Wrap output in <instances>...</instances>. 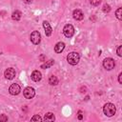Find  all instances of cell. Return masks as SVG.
Here are the masks:
<instances>
[{
	"instance_id": "cell-13",
	"label": "cell",
	"mask_w": 122,
	"mask_h": 122,
	"mask_svg": "<svg viewBox=\"0 0 122 122\" xmlns=\"http://www.w3.org/2000/svg\"><path fill=\"white\" fill-rule=\"evenodd\" d=\"M21 11H19V10H15V11H13L12 12V14H11V18L13 19V20H15V21H18V20H20V18H21Z\"/></svg>"
},
{
	"instance_id": "cell-1",
	"label": "cell",
	"mask_w": 122,
	"mask_h": 122,
	"mask_svg": "<svg viewBox=\"0 0 122 122\" xmlns=\"http://www.w3.org/2000/svg\"><path fill=\"white\" fill-rule=\"evenodd\" d=\"M103 112H104V114L107 115V116H112L115 112H116V108L114 106V104L112 103H107L104 105L103 107Z\"/></svg>"
},
{
	"instance_id": "cell-14",
	"label": "cell",
	"mask_w": 122,
	"mask_h": 122,
	"mask_svg": "<svg viewBox=\"0 0 122 122\" xmlns=\"http://www.w3.org/2000/svg\"><path fill=\"white\" fill-rule=\"evenodd\" d=\"M54 119H55V117H54V114L52 112H48L44 116L45 121H54Z\"/></svg>"
},
{
	"instance_id": "cell-19",
	"label": "cell",
	"mask_w": 122,
	"mask_h": 122,
	"mask_svg": "<svg viewBox=\"0 0 122 122\" xmlns=\"http://www.w3.org/2000/svg\"><path fill=\"white\" fill-rule=\"evenodd\" d=\"M30 120H31V121H42V118L40 117V115L35 114V115H33V116L31 117Z\"/></svg>"
},
{
	"instance_id": "cell-7",
	"label": "cell",
	"mask_w": 122,
	"mask_h": 122,
	"mask_svg": "<svg viewBox=\"0 0 122 122\" xmlns=\"http://www.w3.org/2000/svg\"><path fill=\"white\" fill-rule=\"evenodd\" d=\"M9 92H10V93L11 95H17V94H19V92H21L20 86H19L18 84H16V83H13V84H11V85L10 86Z\"/></svg>"
},
{
	"instance_id": "cell-11",
	"label": "cell",
	"mask_w": 122,
	"mask_h": 122,
	"mask_svg": "<svg viewBox=\"0 0 122 122\" xmlns=\"http://www.w3.org/2000/svg\"><path fill=\"white\" fill-rule=\"evenodd\" d=\"M72 16L75 20H82L84 18V14L80 10H74L72 12Z\"/></svg>"
},
{
	"instance_id": "cell-3",
	"label": "cell",
	"mask_w": 122,
	"mask_h": 122,
	"mask_svg": "<svg viewBox=\"0 0 122 122\" xmlns=\"http://www.w3.org/2000/svg\"><path fill=\"white\" fill-rule=\"evenodd\" d=\"M63 33H64V35H65L66 37L71 38V37L73 35V33H74V29H73L72 25H71V24L65 25V27H64V29H63Z\"/></svg>"
},
{
	"instance_id": "cell-8",
	"label": "cell",
	"mask_w": 122,
	"mask_h": 122,
	"mask_svg": "<svg viewBox=\"0 0 122 122\" xmlns=\"http://www.w3.org/2000/svg\"><path fill=\"white\" fill-rule=\"evenodd\" d=\"M4 75H5V77H6L7 79L11 80V79H13L14 76H15V70L12 69V68H9V69H7V70L5 71Z\"/></svg>"
},
{
	"instance_id": "cell-18",
	"label": "cell",
	"mask_w": 122,
	"mask_h": 122,
	"mask_svg": "<svg viewBox=\"0 0 122 122\" xmlns=\"http://www.w3.org/2000/svg\"><path fill=\"white\" fill-rule=\"evenodd\" d=\"M102 10H103L104 12H109V11L111 10V7H110V5H108V4H105V5L103 6V9H102Z\"/></svg>"
},
{
	"instance_id": "cell-15",
	"label": "cell",
	"mask_w": 122,
	"mask_h": 122,
	"mask_svg": "<svg viewBox=\"0 0 122 122\" xmlns=\"http://www.w3.org/2000/svg\"><path fill=\"white\" fill-rule=\"evenodd\" d=\"M53 64H54V60L51 59V60H49V61L45 62L44 64H42V65H41V68H42V69H48V68L51 67Z\"/></svg>"
},
{
	"instance_id": "cell-17",
	"label": "cell",
	"mask_w": 122,
	"mask_h": 122,
	"mask_svg": "<svg viewBox=\"0 0 122 122\" xmlns=\"http://www.w3.org/2000/svg\"><path fill=\"white\" fill-rule=\"evenodd\" d=\"M115 15L119 20H122V8H118L115 11Z\"/></svg>"
},
{
	"instance_id": "cell-20",
	"label": "cell",
	"mask_w": 122,
	"mask_h": 122,
	"mask_svg": "<svg viewBox=\"0 0 122 122\" xmlns=\"http://www.w3.org/2000/svg\"><path fill=\"white\" fill-rule=\"evenodd\" d=\"M90 2H91V4L92 5V6H98L100 3H101V0H90Z\"/></svg>"
},
{
	"instance_id": "cell-16",
	"label": "cell",
	"mask_w": 122,
	"mask_h": 122,
	"mask_svg": "<svg viewBox=\"0 0 122 122\" xmlns=\"http://www.w3.org/2000/svg\"><path fill=\"white\" fill-rule=\"evenodd\" d=\"M49 83H50L51 85H57V84H58V79H57V77H56L55 75L50 76V78H49Z\"/></svg>"
},
{
	"instance_id": "cell-6",
	"label": "cell",
	"mask_w": 122,
	"mask_h": 122,
	"mask_svg": "<svg viewBox=\"0 0 122 122\" xmlns=\"http://www.w3.org/2000/svg\"><path fill=\"white\" fill-rule=\"evenodd\" d=\"M23 93H24V96L27 99H31L35 95V91H34V89L32 87H27L23 91Z\"/></svg>"
},
{
	"instance_id": "cell-24",
	"label": "cell",
	"mask_w": 122,
	"mask_h": 122,
	"mask_svg": "<svg viewBox=\"0 0 122 122\" xmlns=\"http://www.w3.org/2000/svg\"><path fill=\"white\" fill-rule=\"evenodd\" d=\"M82 118H83L82 112H81V111H79V112H78V119H79V120H82Z\"/></svg>"
},
{
	"instance_id": "cell-2",
	"label": "cell",
	"mask_w": 122,
	"mask_h": 122,
	"mask_svg": "<svg viewBox=\"0 0 122 122\" xmlns=\"http://www.w3.org/2000/svg\"><path fill=\"white\" fill-rule=\"evenodd\" d=\"M79 59H80V56H79V54H78L77 52H75V51L70 52V53L68 54V56H67V61L69 62V64H71V65H72V66L76 65V64L79 62Z\"/></svg>"
},
{
	"instance_id": "cell-5",
	"label": "cell",
	"mask_w": 122,
	"mask_h": 122,
	"mask_svg": "<svg viewBox=\"0 0 122 122\" xmlns=\"http://www.w3.org/2000/svg\"><path fill=\"white\" fill-rule=\"evenodd\" d=\"M114 65H115V63H114V60L112 59V58H106L104 61H103V67L107 70V71H111V70H112L113 68H114Z\"/></svg>"
},
{
	"instance_id": "cell-10",
	"label": "cell",
	"mask_w": 122,
	"mask_h": 122,
	"mask_svg": "<svg viewBox=\"0 0 122 122\" xmlns=\"http://www.w3.org/2000/svg\"><path fill=\"white\" fill-rule=\"evenodd\" d=\"M30 77H31V79H32L33 81L38 82V81L41 80V78H42V74H41V72H40L39 71H33L32 73H31V75H30Z\"/></svg>"
},
{
	"instance_id": "cell-23",
	"label": "cell",
	"mask_w": 122,
	"mask_h": 122,
	"mask_svg": "<svg viewBox=\"0 0 122 122\" xmlns=\"http://www.w3.org/2000/svg\"><path fill=\"white\" fill-rule=\"evenodd\" d=\"M118 82H119L120 84H122V73H121V72H120L119 75H118Z\"/></svg>"
},
{
	"instance_id": "cell-12",
	"label": "cell",
	"mask_w": 122,
	"mask_h": 122,
	"mask_svg": "<svg viewBox=\"0 0 122 122\" xmlns=\"http://www.w3.org/2000/svg\"><path fill=\"white\" fill-rule=\"evenodd\" d=\"M64 49H65V43H64V42H58V43L54 46V51H55L56 53L62 52Z\"/></svg>"
},
{
	"instance_id": "cell-25",
	"label": "cell",
	"mask_w": 122,
	"mask_h": 122,
	"mask_svg": "<svg viewBox=\"0 0 122 122\" xmlns=\"http://www.w3.org/2000/svg\"><path fill=\"white\" fill-rule=\"evenodd\" d=\"M24 2H25L26 4H30V3L31 2V0H24Z\"/></svg>"
},
{
	"instance_id": "cell-22",
	"label": "cell",
	"mask_w": 122,
	"mask_h": 122,
	"mask_svg": "<svg viewBox=\"0 0 122 122\" xmlns=\"http://www.w3.org/2000/svg\"><path fill=\"white\" fill-rule=\"evenodd\" d=\"M8 120V116H6L5 114L0 115V121H7Z\"/></svg>"
},
{
	"instance_id": "cell-9",
	"label": "cell",
	"mask_w": 122,
	"mask_h": 122,
	"mask_svg": "<svg viewBox=\"0 0 122 122\" xmlns=\"http://www.w3.org/2000/svg\"><path fill=\"white\" fill-rule=\"evenodd\" d=\"M43 27L45 29V34H46V36H51V34L52 32V29H51L50 23L48 21H44L43 22Z\"/></svg>"
},
{
	"instance_id": "cell-4",
	"label": "cell",
	"mask_w": 122,
	"mask_h": 122,
	"mask_svg": "<svg viewBox=\"0 0 122 122\" xmlns=\"http://www.w3.org/2000/svg\"><path fill=\"white\" fill-rule=\"evenodd\" d=\"M30 41L34 44V45H38L41 41V35L39 33V31L37 30H33L31 33H30Z\"/></svg>"
},
{
	"instance_id": "cell-21",
	"label": "cell",
	"mask_w": 122,
	"mask_h": 122,
	"mask_svg": "<svg viewBox=\"0 0 122 122\" xmlns=\"http://www.w3.org/2000/svg\"><path fill=\"white\" fill-rule=\"evenodd\" d=\"M116 52H117V55L118 56H122V46H118L117 47Z\"/></svg>"
}]
</instances>
